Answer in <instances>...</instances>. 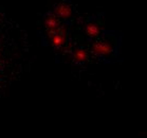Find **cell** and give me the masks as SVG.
<instances>
[{
  "label": "cell",
  "instance_id": "cell-1",
  "mask_svg": "<svg viewBox=\"0 0 147 138\" xmlns=\"http://www.w3.org/2000/svg\"><path fill=\"white\" fill-rule=\"evenodd\" d=\"M91 50L94 54L100 55V56H105L110 54L113 51V48L111 45H109L107 41H96L92 45Z\"/></svg>",
  "mask_w": 147,
  "mask_h": 138
},
{
  "label": "cell",
  "instance_id": "cell-2",
  "mask_svg": "<svg viewBox=\"0 0 147 138\" xmlns=\"http://www.w3.org/2000/svg\"><path fill=\"white\" fill-rule=\"evenodd\" d=\"M54 15H56L57 17L59 18H64V19H67L72 15V10L71 7L66 3H60L58 4L56 7H55V11H54Z\"/></svg>",
  "mask_w": 147,
  "mask_h": 138
},
{
  "label": "cell",
  "instance_id": "cell-3",
  "mask_svg": "<svg viewBox=\"0 0 147 138\" xmlns=\"http://www.w3.org/2000/svg\"><path fill=\"white\" fill-rule=\"evenodd\" d=\"M49 36L51 38L52 45L56 48L64 46L65 43H66V34H61L54 31V32H49Z\"/></svg>",
  "mask_w": 147,
  "mask_h": 138
},
{
  "label": "cell",
  "instance_id": "cell-4",
  "mask_svg": "<svg viewBox=\"0 0 147 138\" xmlns=\"http://www.w3.org/2000/svg\"><path fill=\"white\" fill-rule=\"evenodd\" d=\"M45 24H46V27H47L49 32L56 31L57 29L61 26L59 21V18H58L56 15H49V16H47Z\"/></svg>",
  "mask_w": 147,
  "mask_h": 138
},
{
  "label": "cell",
  "instance_id": "cell-5",
  "mask_svg": "<svg viewBox=\"0 0 147 138\" xmlns=\"http://www.w3.org/2000/svg\"><path fill=\"white\" fill-rule=\"evenodd\" d=\"M72 57H73V61L76 63H84L89 58V54L85 49H76L74 50Z\"/></svg>",
  "mask_w": 147,
  "mask_h": 138
},
{
  "label": "cell",
  "instance_id": "cell-6",
  "mask_svg": "<svg viewBox=\"0 0 147 138\" xmlns=\"http://www.w3.org/2000/svg\"><path fill=\"white\" fill-rule=\"evenodd\" d=\"M100 27L96 24H89L86 27V33L89 37H96L100 34Z\"/></svg>",
  "mask_w": 147,
  "mask_h": 138
}]
</instances>
